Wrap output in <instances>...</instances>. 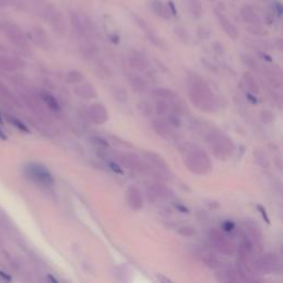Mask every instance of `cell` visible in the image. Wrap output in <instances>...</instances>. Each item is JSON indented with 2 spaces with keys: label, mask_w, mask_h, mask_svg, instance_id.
<instances>
[{
  "label": "cell",
  "mask_w": 283,
  "mask_h": 283,
  "mask_svg": "<svg viewBox=\"0 0 283 283\" xmlns=\"http://www.w3.org/2000/svg\"><path fill=\"white\" fill-rule=\"evenodd\" d=\"M0 122H2V116H0Z\"/></svg>",
  "instance_id": "83f0119b"
},
{
  "label": "cell",
  "mask_w": 283,
  "mask_h": 283,
  "mask_svg": "<svg viewBox=\"0 0 283 283\" xmlns=\"http://www.w3.org/2000/svg\"><path fill=\"white\" fill-rule=\"evenodd\" d=\"M273 8L276 11V14H278V16L282 15V5H281L280 2H276V0H274V2H273Z\"/></svg>",
  "instance_id": "cb8c5ba5"
},
{
  "label": "cell",
  "mask_w": 283,
  "mask_h": 283,
  "mask_svg": "<svg viewBox=\"0 0 283 283\" xmlns=\"http://www.w3.org/2000/svg\"><path fill=\"white\" fill-rule=\"evenodd\" d=\"M9 121L13 123V125H15L16 127H18L20 131H24V132H26V133H29V129H28V127L25 125L24 123L22 122H20V121H18V120H16V118H9Z\"/></svg>",
  "instance_id": "ac0fdd59"
},
{
  "label": "cell",
  "mask_w": 283,
  "mask_h": 283,
  "mask_svg": "<svg viewBox=\"0 0 283 283\" xmlns=\"http://www.w3.org/2000/svg\"><path fill=\"white\" fill-rule=\"evenodd\" d=\"M210 240L214 243V246L216 247L220 252H223L225 254H231L234 251V247L231 245V242L223 236L218 231L214 230L210 233Z\"/></svg>",
  "instance_id": "277c9868"
},
{
  "label": "cell",
  "mask_w": 283,
  "mask_h": 283,
  "mask_svg": "<svg viewBox=\"0 0 283 283\" xmlns=\"http://www.w3.org/2000/svg\"><path fill=\"white\" fill-rule=\"evenodd\" d=\"M131 83H132V86H133L135 89L139 90V91H143L144 88H145L143 81H142L139 78H132Z\"/></svg>",
  "instance_id": "ffe728a7"
},
{
  "label": "cell",
  "mask_w": 283,
  "mask_h": 283,
  "mask_svg": "<svg viewBox=\"0 0 283 283\" xmlns=\"http://www.w3.org/2000/svg\"><path fill=\"white\" fill-rule=\"evenodd\" d=\"M90 117L96 124H102L107 120V111L102 104H93L90 107Z\"/></svg>",
  "instance_id": "9c48e42d"
},
{
  "label": "cell",
  "mask_w": 283,
  "mask_h": 283,
  "mask_svg": "<svg viewBox=\"0 0 283 283\" xmlns=\"http://www.w3.org/2000/svg\"><path fill=\"white\" fill-rule=\"evenodd\" d=\"M211 98V93L206 87L195 86L191 90V100L194 101V103L196 102V104L201 106L202 109H206L207 106H209Z\"/></svg>",
  "instance_id": "3957f363"
},
{
  "label": "cell",
  "mask_w": 283,
  "mask_h": 283,
  "mask_svg": "<svg viewBox=\"0 0 283 283\" xmlns=\"http://www.w3.org/2000/svg\"><path fill=\"white\" fill-rule=\"evenodd\" d=\"M131 63L135 67H138V69H143L145 65V62L143 59H140L139 56H132L131 58Z\"/></svg>",
  "instance_id": "d6986e66"
},
{
  "label": "cell",
  "mask_w": 283,
  "mask_h": 283,
  "mask_svg": "<svg viewBox=\"0 0 283 283\" xmlns=\"http://www.w3.org/2000/svg\"><path fill=\"white\" fill-rule=\"evenodd\" d=\"M167 6H168L169 11H171L172 16H176L177 15V10H176V7H175V5H174V3L172 2V0H169V2L167 3Z\"/></svg>",
  "instance_id": "d4e9b609"
},
{
  "label": "cell",
  "mask_w": 283,
  "mask_h": 283,
  "mask_svg": "<svg viewBox=\"0 0 283 283\" xmlns=\"http://www.w3.org/2000/svg\"><path fill=\"white\" fill-rule=\"evenodd\" d=\"M42 18L48 20L49 24L52 26L56 31L64 32L66 30V22L64 17L53 4L49 5V7L42 15Z\"/></svg>",
  "instance_id": "6da1fadb"
},
{
  "label": "cell",
  "mask_w": 283,
  "mask_h": 283,
  "mask_svg": "<svg viewBox=\"0 0 283 283\" xmlns=\"http://www.w3.org/2000/svg\"><path fill=\"white\" fill-rule=\"evenodd\" d=\"M176 33L178 35V37L182 39L183 41H187L188 40V35H187V32H186L185 29H183V28H176Z\"/></svg>",
  "instance_id": "7402d4cb"
},
{
  "label": "cell",
  "mask_w": 283,
  "mask_h": 283,
  "mask_svg": "<svg viewBox=\"0 0 283 283\" xmlns=\"http://www.w3.org/2000/svg\"><path fill=\"white\" fill-rule=\"evenodd\" d=\"M186 162H187L188 166L190 167L191 171L199 173V174L206 173L211 167L210 162H209L207 155L205 154V153L199 152V151L191 153V154L187 157Z\"/></svg>",
  "instance_id": "7a4b0ae2"
},
{
  "label": "cell",
  "mask_w": 283,
  "mask_h": 283,
  "mask_svg": "<svg viewBox=\"0 0 283 283\" xmlns=\"http://www.w3.org/2000/svg\"><path fill=\"white\" fill-rule=\"evenodd\" d=\"M127 199L129 205L135 209H139L143 207V198H142L140 192L137 188L131 187L127 191Z\"/></svg>",
  "instance_id": "30bf717a"
},
{
  "label": "cell",
  "mask_w": 283,
  "mask_h": 283,
  "mask_svg": "<svg viewBox=\"0 0 283 283\" xmlns=\"http://www.w3.org/2000/svg\"><path fill=\"white\" fill-rule=\"evenodd\" d=\"M0 137H2L3 139H6V136H5V135L3 134V132H2V131H0Z\"/></svg>",
  "instance_id": "4316f807"
},
{
  "label": "cell",
  "mask_w": 283,
  "mask_h": 283,
  "mask_svg": "<svg viewBox=\"0 0 283 283\" xmlns=\"http://www.w3.org/2000/svg\"><path fill=\"white\" fill-rule=\"evenodd\" d=\"M215 13H216V17H217V19L219 21V25L222 26V28L225 30V32L227 33V35L230 38L237 39L238 36H239V31H238V29L236 28V26L233 24V22H231L228 19V17L226 16L222 10H218L217 8L215 9Z\"/></svg>",
  "instance_id": "5b68a950"
},
{
  "label": "cell",
  "mask_w": 283,
  "mask_h": 283,
  "mask_svg": "<svg viewBox=\"0 0 283 283\" xmlns=\"http://www.w3.org/2000/svg\"><path fill=\"white\" fill-rule=\"evenodd\" d=\"M145 154L149 156L150 158V161H152L154 164H156L157 166H160V167H165L166 168V164L165 162H164L162 160V157H160L158 155L156 154H153V153H145Z\"/></svg>",
  "instance_id": "9a60e30c"
},
{
  "label": "cell",
  "mask_w": 283,
  "mask_h": 283,
  "mask_svg": "<svg viewBox=\"0 0 283 283\" xmlns=\"http://www.w3.org/2000/svg\"><path fill=\"white\" fill-rule=\"evenodd\" d=\"M28 169H29L31 176L39 180V182L44 184L52 183V176H51V174L49 173L46 167L40 165H35V164H33V165H31Z\"/></svg>",
  "instance_id": "8992f818"
},
{
  "label": "cell",
  "mask_w": 283,
  "mask_h": 283,
  "mask_svg": "<svg viewBox=\"0 0 283 283\" xmlns=\"http://www.w3.org/2000/svg\"><path fill=\"white\" fill-rule=\"evenodd\" d=\"M178 233L182 236L189 237V236H194L196 231L194 228H191V227H182V228H179Z\"/></svg>",
  "instance_id": "44dd1931"
},
{
  "label": "cell",
  "mask_w": 283,
  "mask_h": 283,
  "mask_svg": "<svg viewBox=\"0 0 283 283\" xmlns=\"http://www.w3.org/2000/svg\"><path fill=\"white\" fill-rule=\"evenodd\" d=\"M186 5H187V9L192 18L200 19L203 14L202 5L200 0H186Z\"/></svg>",
  "instance_id": "8fae6325"
},
{
  "label": "cell",
  "mask_w": 283,
  "mask_h": 283,
  "mask_svg": "<svg viewBox=\"0 0 283 283\" xmlns=\"http://www.w3.org/2000/svg\"><path fill=\"white\" fill-rule=\"evenodd\" d=\"M167 110H168V107H167V104L165 103V102H163V101L157 102V103H156V111H157L158 114H160V115L165 114Z\"/></svg>",
  "instance_id": "e0dca14e"
},
{
  "label": "cell",
  "mask_w": 283,
  "mask_h": 283,
  "mask_svg": "<svg viewBox=\"0 0 283 283\" xmlns=\"http://www.w3.org/2000/svg\"><path fill=\"white\" fill-rule=\"evenodd\" d=\"M70 18H71V22L75 29L79 32V33H84L87 30V19L83 18V17L78 14V13H71L70 14Z\"/></svg>",
  "instance_id": "7c38bea8"
},
{
  "label": "cell",
  "mask_w": 283,
  "mask_h": 283,
  "mask_svg": "<svg viewBox=\"0 0 283 283\" xmlns=\"http://www.w3.org/2000/svg\"><path fill=\"white\" fill-rule=\"evenodd\" d=\"M151 9L153 10V13L163 20H169L172 18V14L168 9L167 4L162 2V0H152Z\"/></svg>",
  "instance_id": "52a82bcc"
},
{
  "label": "cell",
  "mask_w": 283,
  "mask_h": 283,
  "mask_svg": "<svg viewBox=\"0 0 283 283\" xmlns=\"http://www.w3.org/2000/svg\"><path fill=\"white\" fill-rule=\"evenodd\" d=\"M77 93L80 94L81 96H83V98H86V99H91V98H94V96L96 95L93 88L91 86H89V84H84V86L78 88Z\"/></svg>",
  "instance_id": "5bb4252c"
},
{
  "label": "cell",
  "mask_w": 283,
  "mask_h": 283,
  "mask_svg": "<svg viewBox=\"0 0 283 283\" xmlns=\"http://www.w3.org/2000/svg\"><path fill=\"white\" fill-rule=\"evenodd\" d=\"M44 100H46L47 102V104L51 107V109H53V110H59V104H58V102H56L52 96L49 95V94H46L44 95Z\"/></svg>",
  "instance_id": "2e32d148"
},
{
  "label": "cell",
  "mask_w": 283,
  "mask_h": 283,
  "mask_svg": "<svg viewBox=\"0 0 283 283\" xmlns=\"http://www.w3.org/2000/svg\"><path fill=\"white\" fill-rule=\"evenodd\" d=\"M241 17L250 26H261V18L250 6H243L241 8Z\"/></svg>",
  "instance_id": "ba28073f"
},
{
  "label": "cell",
  "mask_w": 283,
  "mask_h": 283,
  "mask_svg": "<svg viewBox=\"0 0 283 283\" xmlns=\"http://www.w3.org/2000/svg\"><path fill=\"white\" fill-rule=\"evenodd\" d=\"M0 275H2V276H3V278H6V279H7V280H10V278H9V276L5 275V273H3V272H0Z\"/></svg>",
  "instance_id": "484cf974"
},
{
  "label": "cell",
  "mask_w": 283,
  "mask_h": 283,
  "mask_svg": "<svg viewBox=\"0 0 283 283\" xmlns=\"http://www.w3.org/2000/svg\"><path fill=\"white\" fill-rule=\"evenodd\" d=\"M69 76H70V79H71L70 81H72V82H75V81H76V82H77V81H81V79L83 78L81 73H80V72H77V71L70 73Z\"/></svg>",
  "instance_id": "603a6c76"
},
{
  "label": "cell",
  "mask_w": 283,
  "mask_h": 283,
  "mask_svg": "<svg viewBox=\"0 0 283 283\" xmlns=\"http://www.w3.org/2000/svg\"><path fill=\"white\" fill-rule=\"evenodd\" d=\"M26 3H27V7L29 6L31 9L37 11L41 17L44 14V11H46L47 8L49 7V5L51 4L49 0H26Z\"/></svg>",
  "instance_id": "4fadbf2b"
},
{
  "label": "cell",
  "mask_w": 283,
  "mask_h": 283,
  "mask_svg": "<svg viewBox=\"0 0 283 283\" xmlns=\"http://www.w3.org/2000/svg\"><path fill=\"white\" fill-rule=\"evenodd\" d=\"M209 2H215V0H209Z\"/></svg>",
  "instance_id": "f1b7e54d"
}]
</instances>
